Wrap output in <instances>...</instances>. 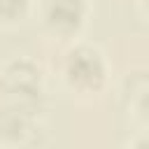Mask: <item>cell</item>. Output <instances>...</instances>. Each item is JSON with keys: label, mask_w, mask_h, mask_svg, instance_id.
Segmentation results:
<instances>
[{"label": "cell", "mask_w": 149, "mask_h": 149, "mask_svg": "<svg viewBox=\"0 0 149 149\" xmlns=\"http://www.w3.org/2000/svg\"><path fill=\"white\" fill-rule=\"evenodd\" d=\"M68 74H70L72 84H79V86H86V88L100 86V81L105 77V68H102V61H100L98 51H93V49L72 51Z\"/></svg>", "instance_id": "1"}, {"label": "cell", "mask_w": 149, "mask_h": 149, "mask_svg": "<svg viewBox=\"0 0 149 149\" xmlns=\"http://www.w3.org/2000/svg\"><path fill=\"white\" fill-rule=\"evenodd\" d=\"M44 19L54 30L61 33L77 30L84 19V5L81 0H47Z\"/></svg>", "instance_id": "2"}, {"label": "cell", "mask_w": 149, "mask_h": 149, "mask_svg": "<svg viewBox=\"0 0 149 149\" xmlns=\"http://www.w3.org/2000/svg\"><path fill=\"white\" fill-rule=\"evenodd\" d=\"M28 0H0V16L2 19H16L23 14Z\"/></svg>", "instance_id": "3"}, {"label": "cell", "mask_w": 149, "mask_h": 149, "mask_svg": "<svg viewBox=\"0 0 149 149\" xmlns=\"http://www.w3.org/2000/svg\"><path fill=\"white\" fill-rule=\"evenodd\" d=\"M142 107H144V112H147V116H149V91H147V95L142 98Z\"/></svg>", "instance_id": "4"}]
</instances>
